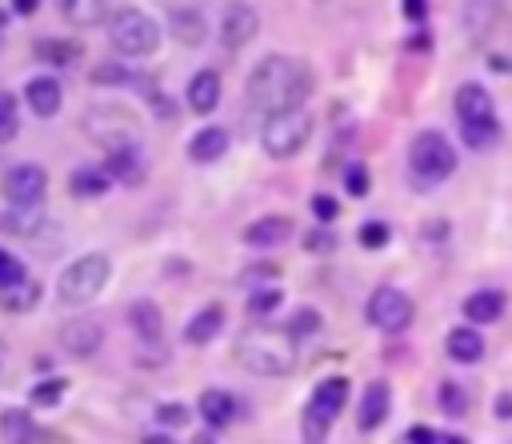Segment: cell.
I'll return each mask as SVG.
<instances>
[{
	"mask_svg": "<svg viewBox=\"0 0 512 444\" xmlns=\"http://www.w3.org/2000/svg\"><path fill=\"white\" fill-rule=\"evenodd\" d=\"M248 104L260 108L264 116H276V112H292V108H304L308 92H312V68L304 56H264L252 72H248Z\"/></svg>",
	"mask_w": 512,
	"mask_h": 444,
	"instance_id": "obj_1",
	"label": "cell"
},
{
	"mask_svg": "<svg viewBox=\"0 0 512 444\" xmlns=\"http://www.w3.org/2000/svg\"><path fill=\"white\" fill-rule=\"evenodd\" d=\"M236 360L256 376H288L296 368V336L288 328H248L236 336Z\"/></svg>",
	"mask_w": 512,
	"mask_h": 444,
	"instance_id": "obj_2",
	"label": "cell"
},
{
	"mask_svg": "<svg viewBox=\"0 0 512 444\" xmlns=\"http://www.w3.org/2000/svg\"><path fill=\"white\" fill-rule=\"evenodd\" d=\"M108 276H112V260H108L104 252H84V256H76V260L60 272V280H56V300L68 304V308H84V304H92V300L104 292Z\"/></svg>",
	"mask_w": 512,
	"mask_h": 444,
	"instance_id": "obj_3",
	"label": "cell"
},
{
	"mask_svg": "<svg viewBox=\"0 0 512 444\" xmlns=\"http://www.w3.org/2000/svg\"><path fill=\"white\" fill-rule=\"evenodd\" d=\"M408 172L420 188H436L440 180H448L456 172V148L448 144V136L436 128L416 132L408 144Z\"/></svg>",
	"mask_w": 512,
	"mask_h": 444,
	"instance_id": "obj_4",
	"label": "cell"
},
{
	"mask_svg": "<svg viewBox=\"0 0 512 444\" xmlns=\"http://www.w3.org/2000/svg\"><path fill=\"white\" fill-rule=\"evenodd\" d=\"M108 44L120 56H152L160 48V24L140 8H116L108 16Z\"/></svg>",
	"mask_w": 512,
	"mask_h": 444,
	"instance_id": "obj_5",
	"label": "cell"
},
{
	"mask_svg": "<svg viewBox=\"0 0 512 444\" xmlns=\"http://www.w3.org/2000/svg\"><path fill=\"white\" fill-rule=\"evenodd\" d=\"M312 140V116L304 108H292V112H276L264 120L260 128V144L272 160H292L304 152V144Z\"/></svg>",
	"mask_w": 512,
	"mask_h": 444,
	"instance_id": "obj_6",
	"label": "cell"
},
{
	"mask_svg": "<svg viewBox=\"0 0 512 444\" xmlns=\"http://www.w3.org/2000/svg\"><path fill=\"white\" fill-rule=\"evenodd\" d=\"M80 124H84V132H88L104 152H112V148H132V144H136V132H140L136 116H132L124 104H96V108L84 112Z\"/></svg>",
	"mask_w": 512,
	"mask_h": 444,
	"instance_id": "obj_7",
	"label": "cell"
},
{
	"mask_svg": "<svg viewBox=\"0 0 512 444\" xmlns=\"http://www.w3.org/2000/svg\"><path fill=\"white\" fill-rule=\"evenodd\" d=\"M344 400H348V380L344 376H328L312 388L308 404H304V440L308 444H320L332 428V420L344 412Z\"/></svg>",
	"mask_w": 512,
	"mask_h": 444,
	"instance_id": "obj_8",
	"label": "cell"
},
{
	"mask_svg": "<svg viewBox=\"0 0 512 444\" xmlns=\"http://www.w3.org/2000/svg\"><path fill=\"white\" fill-rule=\"evenodd\" d=\"M44 192H48V172H44L40 164H32V160L12 164V168L0 176V196H4L16 212L36 208V204L44 200Z\"/></svg>",
	"mask_w": 512,
	"mask_h": 444,
	"instance_id": "obj_9",
	"label": "cell"
},
{
	"mask_svg": "<svg viewBox=\"0 0 512 444\" xmlns=\"http://www.w3.org/2000/svg\"><path fill=\"white\" fill-rule=\"evenodd\" d=\"M368 324L380 328V332H404L416 316V304L408 300V292L392 288V284H380L372 296H368V308H364Z\"/></svg>",
	"mask_w": 512,
	"mask_h": 444,
	"instance_id": "obj_10",
	"label": "cell"
},
{
	"mask_svg": "<svg viewBox=\"0 0 512 444\" xmlns=\"http://www.w3.org/2000/svg\"><path fill=\"white\" fill-rule=\"evenodd\" d=\"M100 344H104V328H100V320H92V316H72V320L60 324V348H64L68 356L88 360V356L100 352Z\"/></svg>",
	"mask_w": 512,
	"mask_h": 444,
	"instance_id": "obj_11",
	"label": "cell"
},
{
	"mask_svg": "<svg viewBox=\"0 0 512 444\" xmlns=\"http://www.w3.org/2000/svg\"><path fill=\"white\" fill-rule=\"evenodd\" d=\"M452 108H456V120L460 124H480V120H496V104H492V92L476 80L460 84L456 96H452Z\"/></svg>",
	"mask_w": 512,
	"mask_h": 444,
	"instance_id": "obj_12",
	"label": "cell"
},
{
	"mask_svg": "<svg viewBox=\"0 0 512 444\" xmlns=\"http://www.w3.org/2000/svg\"><path fill=\"white\" fill-rule=\"evenodd\" d=\"M260 32V12L252 4H232L220 20V44L224 48H244Z\"/></svg>",
	"mask_w": 512,
	"mask_h": 444,
	"instance_id": "obj_13",
	"label": "cell"
},
{
	"mask_svg": "<svg viewBox=\"0 0 512 444\" xmlns=\"http://www.w3.org/2000/svg\"><path fill=\"white\" fill-rule=\"evenodd\" d=\"M24 100H28V108H32L40 120H48V116L60 112V104H64V88H60L56 76L40 72V76H32V80L24 84Z\"/></svg>",
	"mask_w": 512,
	"mask_h": 444,
	"instance_id": "obj_14",
	"label": "cell"
},
{
	"mask_svg": "<svg viewBox=\"0 0 512 444\" xmlns=\"http://www.w3.org/2000/svg\"><path fill=\"white\" fill-rule=\"evenodd\" d=\"M0 436H4V444H52V436L44 428H36L32 412H24V408L0 412Z\"/></svg>",
	"mask_w": 512,
	"mask_h": 444,
	"instance_id": "obj_15",
	"label": "cell"
},
{
	"mask_svg": "<svg viewBox=\"0 0 512 444\" xmlns=\"http://www.w3.org/2000/svg\"><path fill=\"white\" fill-rule=\"evenodd\" d=\"M220 92H224V84H220V72H212V68H200V72L188 80V92H184V100H188V108H192L196 116H208V112H216V104H220Z\"/></svg>",
	"mask_w": 512,
	"mask_h": 444,
	"instance_id": "obj_16",
	"label": "cell"
},
{
	"mask_svg": "<svg viewBox=\"0 0 512 444\" xmlns=\"http://www.w3.org/2000/svg\"><path fill=\"white\" fill-rule=\"evenodd\" d=\"M128 324L140 336V344H148V348H156L164 340V312L152 300H132L128 304Z\"/></svg>",
	"mask_w": 512,
	"mask_h": 444,
	"instance_id": "obj_17",
	"label": "cell"
},
{
	"mask_svg": "<svg viewBox=\"0 0 512 444\" xmlns=\"http://www.w3.org/2000/svg\"><path fill=\"white\" fill-rule=\"evenodd\" d=\"M104 172H108V180H116L124 188H136L144 180V156H140V148L136 144L132 148H112L104 156Z\"/></svg>",
	"mask_w": 512,
	"mask_h": 444,
	"instance_id": "obj_18",
	"label": "cell"
},
{
	"mask_svg": "<svg viewBox=\"0 0 512 444\" xmlns=\"http://www.w3.org/2000/svg\"><path fill=\"white\" fill-rule=\"evenodd\" d=\"M388 408H392V388H388V380H372V384L364 388V396H360L356 424H360L364 432H372V428H380V424H384Z\"/></svg>",
	"mask_w": 512,
	"mask_h": 444,
	"instance_id": "obj_19",
	"label": "cell"
},
{
	"mask_svg": "<svg viewBox=\"0 0 512 444\" xmlns=\"http://www.w3.org/2000/svg\"><path fill=\"white\" fill-rule=\"evenodd\" d=\"M168 32H172L176 44H184V48H200V44L208 40V20H204L200 8H176V12L168 16Z\"/></svg>",
	"mask_w": 512,
	"mask_h": 444,
	"instance_id": "obj_20",
	"label": "cell"
},
{
	"mask_svg": "<svg viewBox=\"0 0 512 444\" xmlns=\"http://www.w3.org/2000/svg\"><path fill=\"white\" fill-rule=\"evenodd\" d=\"M288 236H292V220L280 212H268L244 228V244H252V248H272V244H284Z\"/></svg>",
	"mask_w": 512,
	"mask_h": 444,
	"instance_id": "obj_21",
	"label": "cell"
},
{
	"mask_svg": "<svg viewBox=\"0 0 512 444\" xmlns=\"http://www.w3.org/2000/svg\"><path fill=\"white\" fill-rule=\"evenodd\" d=\"M32 56L40 64H52V68H72L84 56V48L76 40H64V36H40V40H32Z\"/></svg>",
	"mask_w": 512,
	"mask_h": 444,
	"instance_id": "obj_22",
	"label": "cell"
},
{
	"mask_svg": "<svg viewBox=\"0 0 512 444\" xmlns=\"http://www.w3.org/2000/svg\"><path fill=\"white\" fill-rule=\"evenodd\" d=\"M228 152V132L220 128V124H204L200 132H192V140H188V156L196 160V164H212V160H220Z\"/></svg>",
	"mask_w": 512,
	"mask_h": 444,
	"instance_id": "obj_23",
	"label": "cell"
},
{
	"mask_svg": "<svg viewBox=\"0 0 512 444\" xmlns=\"http://www.w3.org/2000/svg\"><path fill=\"white\" fill-rule=\"evenodd\" d=\"M196 412L204 416L208 428H224V424H232V416H236V400H232L224 388H208V392H200Z\"/></svg>",
	"mask_w": 512,
	"mask_h": 444,
	"instance_id": "obj_24",
	"label": "cell"
},
{
	"mask_svg": "<svg viewBox=\"0 0 512 444\" xmlns=\"http://www.w3.org/2000/svg\"><path fill=\"white\" fill-rule=\"evenodd\" d=\"M52 4L72 28H92V24L108 20V0H52Z\"/></svg>",
	"mask_w": 512,
	"mask_h": 444,
	"instance_id": "obj_25",
	"label": "cell"
},
{
	"mask_svg": "<svg viewBox=\"0 0 512 444\" xmlns=\"http://www.w3.org/2000/svg\"><path fill=\"white\" fill-rule=\"evenodd\" d=\"M464 316H468L472 324H492V320H500V316H504V292H496V288L472 292V296L464 300Z\"/></svg>",
	"mask_w": 512,
	"mask_h": 444,
	"instance_id": "obj_26",
	"label": "cell"
},
{
	"mask_svg": "<svg viewBox=\"0 0 512 444\" xmlns=\"http://www.w3.org/2000/svg\"><path fill=\"white\" fill-rule=\"evenodd\" d=\"M220 328H224V308H220V304H204V308L184 324V340H188V344H208V340H216Z\"/></svg>",
	"mask_w": 512,
	"mask_h": 444,
	"instance_id": "obj_27",
	"label": "cell"
},
{
	"mask_svg": "<svg viewBox=\"0 0 512 444\" xmlns=\"http://www.w3.org/2000/svg\"><path fill=\"white\" fill-rule=\"evenodd\" d=\"M444 348H448V356H452L456 364H476V360L484 356V336L464 324V328H452V332H448Z\"/></svg>",
	"mask_w": 512,
	"mask_h": 444,
	"instance_id": "obj_28",
	"label": "cell"
},
{
	"mask_svg": "<svg viewBox=\"0 0 512 444\" xmlns=\"http://www.w3.org/2000/svg\"><path fill=\"white\" fill-rule=\"evenodd\" d=\"M108 188H112L108 172H104V168H92V164H84V168H76V172L68 176V192H72L76 200H96V196H104Z\"/></svg>",
	"mask_w": 512,
	"mask_h": 444,
	"instance_id": "obj_29",
	"label": "cell"
},
{
	"mask_svg": "<svg viewBox=\"0 0 512 444\" xmlns=\"http://www.w3.org/2000/svg\"><path fill=\"white\" fill-rule=\"evenodd\" d=\"M40 296H44L40 280H24V284L0 292V312H8V316H24V312H32V308L40 304Z\"/></svg>",
	"mask_w": 512,
	"mask_h": 444,
	"instance_id": "obj_30",
	"label": "cell"
},
{
	"mask_svg": "<svg viewBox=\"0 0 512 444\" xmlns=\"http://www.w3.org/2000/svg\"><path fill=\"white\" fill-rule=\"evenodd\" d=\"M20 132V104L8 88H0V144H12Z\"/></svg>",
	"mask_w": 512,
	"mask_h": 444,
	"instance_id": "obj_31",
	"label": "cell"
},
{
	"mask_svg": "<svg viewBox=\"0 0 512 444\" xmlns=\"http://www.w3.org/2000/svg\"><path fill=\"white\" fill-rule=\"evenodd\" d=\"M64 388H68V380H64V376H48V380H36V384H32L28 400H32L36 408H52V404H60Z\"/></svg>",
	"mask_w": 512,
	"mask_h": 444,
	"instance_id": "obj_32",
	"label": "cell"
},
{
	"mask_svg": "<svg viewBox=\"0 0 512 444\" xmlns=\"http://www.w3.org/2000/svg\"><path fill=\"white\" fill-rule=\"evenodd\" d=\"M460 132H464V144H468V148H488V144H496V136H500V120L460 124Z\"/></svg>",
	"mask_w": 512,
	"mask_h": 444,
	"instance_id": "obj_33",
	"label": "cell"
},
{
	"mask_svg": "<svg viewBox=\"0 0 512 444\" xmlns=\"http://www.w3.org/2000/svg\"><path fill=\"white\" fill-rule=\"evenodd\" d=\"M280 288H272V284H264V288H256L252 296H248V316H272L276 308H280Z\"/></svg>",
	"mask_w": 512,
	"mask_h": 444,
	"instance_id": "obj_34",
	"label": "cell"
},
{
	"mask_svg": "<svg viewBox=\"0 0 512 444\" xmlns=\"http://www.w3.org/2000/svg\"><path fill=\"white\" fill-rule=\"evenodd\" d=\"M436 400H440V408H444L448 416H464V408H468V396H464V388H460L456 380H444L440 392H436Z\"/></svg>",
	"mask_w": 512,
	"mask_h": 444,
	"instance_id": "obj_35",
	"label": "cell"
},
{
	"mask_svg": "<svg viewBox=\"0 0 512 444\" xmlns=\"http://www.w3.org/2000/svg\"><path fill=\"white\" fill-rule=\"evenodd\" d=\"M24 280H28V272H24V260H16L12 252H4V248H0V292L16 288V284H24Z\"/></svg>",
	"mask_w": 512,
	"mask_h": 444,
	"instance_id": "obj_36",
	"label": "cell"
},
{
	"mask_svg": "<svg viewBox=\"0 0 512 444\" xmlns=\"http://www.w3.org/2000/svg\"><path fill=\"white\" fill-rule=\"evenodd\" d=\"M92 84H136V76L124 68V64H96L92 68Z\"/></svg>",
	"mask_w": 512,
	"mask_h": 444,
	"instance_id": "obj_37",
	"label": "cell"
},
{
	"mask_svg": "<svg viewBox=\"0 0 512 444\" xmlns=\"http://www.w3.org/2000/svg\"><path fill=\"white\" fill-rule=\"evenodd\" d=\"M388 240H392V228L384 220H364L360 224V244L364 248H384Z\"/></svg>",
	"mask_w": 512,
	"mask_h": 444,
	"instance_id": "obj_38",
	"label": "cell"
},
{
	"mask_svg": "<svg viewBox=\"0 0 512 444\" xmlns=\"http://www.w3.org/2000/svg\"><path fill=\"white\" fill-rule=\"evenodd\" d=\"M320 328V312L316 308H296V316L288 320V332L292 336H308V332H316Z\"/></svg>",
	"mask_w": 512,
	"mask_h": 444,
	"instance_id": "obj_39",
	"label": "cell"
},
{
	"mask_svg": "<svg viewBox=\"0 0 512 444\" xmlns=\"http://www.w3.org/2000/svg\"><path fill=\"white\" fill-rule=\"evenodd\" d=\"M156 420H160L164 428H180V424H188V420H192V412H188L184 404L168 400V404H160V408H156Z\"/></svg>",
	"mask_w": 512,
	"mask_h": 444,
	"instance_id": "obj_40",
	"label": "cell"
},
{
	"mask_svg": "<svg viewBox=\"0 0 512 444\" xmlns=\"http://www.w3.org/2000/svg\"><path fill=\"white\" fill-rule=\"evenodd\" d=\"M344 184L352 196H368V168L364 164H348L344 168Z\"/></svg>",
	"mask_w": 512,
	"mask_h": 444,
	"instance_id": "obj_41",
	"label": "cell"
},
{
	"mask_svg": "<svg viewBox=\"0 0 512 444\" xmlns=\"http://www.w3.org/2000/svg\"><path fill=\"white\" fill-rule=\"evenodd\" d=\"M304 248H308V252H332V248H336V236H332L328 228H312V232L304 236Z\"/></svg>",
	"mask_w": 512,
	"mask_h": 444,
	"instance_id": "obj_42",
	"label": "cell"
},
{
	"mask_svg": "<svg viewBox=\"0 0 512 444\" xmlns=\"http://www.w3.org/2000/svg\"><path fill=\"white\" fill-rule=\"evenodd\" d=\"M312 216H316L320 224L336 220V200H332L328 192H316V196H312Z\"/></svg>",
	"mask_w": 512,
	"mask_h": 444,
	"instance_id": "obj_43",
	"label": "cell"
},
{
	"mask_svg": "<svg viewBox=\"0 0 512 444\" xmlns=\"http://www.w3.org/2000/svg\"><path fill=\"white\" fill-rule=\"evenodd\" d=\"M436 440H440V436H436L428 424H412L408 436H404V444H436Z\"/></svg>",
	"mask_w": 512,
	"mask_h": 444,
	"instance_id": "obj_44",
	"label": "cell"
},
{
	"mask_svg": "<svg viewBox=\"0 0 512 444\" xmlns=\"http://www.w3.org/2000/svg\"><path fill=\"white\" fill-rule=\"evenodd\" d=\"M400 8H404V16H408L412 24H420V20L428 16V0H400Z\"/></svg>",
	"mask_w": 512,
	"mask_h": 444,
	"instance_id": "obj_45",
	"label": "cell"
},
{
	"mask_svg": "<svg viewBox=\"0 0 512 444\" xmlns=\"http://www.w3.org/2000/svg\"><path fill=\"white\" fill-rule=\"evenodd\" d=\"M496 416L500 420H512V392H500L496 396Z\"/></svg>",
	"mask_w": 512,
	"mask_h": 444,
	"instance_id": "obj_46",
	"label": "cell"
},
{
	"mask_svg": "<svg viewBox=\"0 0 512 444\" xmlns=\"http://www.w3.org/2000/svg\"><path fill=\"white\" fill-rule=\"evenodd\" d=\"M272 276H276L272 264H260V268H248V272H244V280H272Z\"/></svg>",
	"mask_w": 512,
	"mask_h": 444,
	"instance_id": "obj_47",
	"label": "cell"
},
{
	"mask_svg": "<svg viewBox=\"0 0 512 444\" xmlns=\"http://www.w3.org/2000/svg\"><path fill=\"white\" fill-rule=\"evenodd\" d=\"M36 8H40V0H12V12L16 16H32Z\"/></svg>",
	"mask_w": 512,
	"mask_h": 444,
	"instance_id": "obj_48",
	"label": "cell"
},
{
	"mask_svg": "<svg viewBox=\"0 0 512 444\" xmlns=\"http://www.w3.org/2000/svg\"><path fill=\"white\" fill-rule=\"evenodd\" d=\"M144 444H176V440H172V436H164V432H148V436H144Z\"/></svg>",
	"mask_w": 512,
	"mask_h": 444,
	"instance_id": "obj_49",
	"label": "cell"
},
{
	"mask_svg": "<svg viewBox=\"0 0 512 444\" xmlns=\"http://www.w3.org/2000/svg\"><path fill=\"white\" fill-rule=\"evenodd\" d=\"M436 444H468V440H464V436H440Z\"/></svg>",
	"mask_w": 512,
	"mask_h": 444,
	"instance_id": "obj_50",
	"label": "cell"
},
{
	"mask_svg": "<svg viewBox=\"0 0 512 444\" xmlns=\"http://www.w3.org/2000/svg\"><path fill=\"white\" fill-rule=\"evenodd\" d=\"M192 444H212V436H196V440H192Z\"/></svg>",
	"mask_w": 512,
	"mask_h": 444,
	"instance_id": "obj_51",
	"label": "cell"
}]
</instances>
